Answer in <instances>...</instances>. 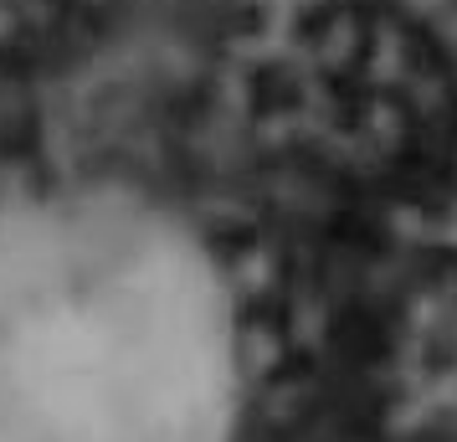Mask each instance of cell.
Listing matches in <instances>:
<instances>
[{
	"label": "cell",
	"instance_id": "cell-1",
	"mask_svg": "<svg viewBox=\"0 0 457 442\" xmlns=\"http://www.w3.org/2000/svg\"><path fill=\"white\" fill-rule=\"evenodd\" d=\"M227 412V294L165 211L0 201V442H221Z\"/></svg>",
	"mask_w": 457,
	"mask_h": 442
}]
</instances>
